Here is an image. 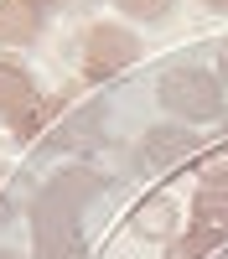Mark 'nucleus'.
<instances>
[{
  "label": "nucleus",
  "instance_id": "nucleus-14",
  "mask_svg": "<svg viewBox=\"0 0 228 259\" xmlns=\"http://www.w3.org/2000/svg\"><path fill=\"white\" fill-rule=\"evenodd\" d=\"M0 259H21V254H16V249H0Z\"/></svg>",
  "mask_w": 228,
  "mask_h": 259
},
{
  "label": "nucleus",
  "instance_id": "nucleus-10",
  "mask_svg": "<svg viewBox=\"0 0 228 259\" xmlns=\"http://www.w3.org/2000/svg\"><path fill=\"white\" fill-rule=\"evenodd\" d=\"M187 212H192V223H202V228L228 239V187H197Z\"/></svg>",
  "mask_w": 228,
  "mask_h": 259
},
{
  "label": "nucleus",
  "instance_id": "nucleus-3",
  "mask_svg": "<svg viewBox=\"0 0 228 259\" xmlns=\"http://www.w3.org/2000/svg\"><path fill=\"white\" fill-rule=\"evenodd\" d=\"M57 119V104L36 89L31 68H21L16 57H0V124H11L21 140H41Z\"/></svg>",
  "mask_w": 228,
  "mask_h": 259
},
{
  "label": "nucleus",
  "instance_id": "nucleus-16",
  "mask_svg": "<svg viewBox=\"0 0 228 259\" xmlns=\"http://www.w3.org/2000/svg\"><path fill=\"white\" fill-rule=\"evenodd\" d=\"M207 6H218V11H228V0H207Z\"/></svg>",
  "mask_w": 228,
  "mask_h": 259
},
{
  "label": "nucleus",
  "instance_id": "nucleus-4",
  "mask_svg": "<svg viewBox=\"0 0 228 259\" xmlns=\"http://www.w3.org/2000/svg\"><path fill=\"white\" fill-rule=\"evenodd\" d=\"M78 57H83V78L104 83V78L124 73L140 57V36L124 26V21H94V26H83V36H78Z\"/></svg>",
  "mask_w": 228,
  "mask_h": 259
},
{
  "label": "nucleus",
  "instance_id": "nucleus-6",
  "mask_svg": "<svg viewBox=\"0 0 228 259\" xmlns=\"http://www.w3.org/2000/svg\"><path fill=\"white\" fill-rule=\"evenodd\" d=\"M104 135V109L99 104H78V94L68 99V109L57 114V124L47 130V150H83V145H99Z\"/></svg>",
  "mask_w": 228,
  "mask_h": 259
},
{
  "label": "nucleus",
  "instance_id": "nucleus-13",
  "mask_svg": "<svg viewBox=\"0 0 228 259\" xmlns=\"http://www.w3.org/2000/svg\"><path fill=\"white\" fill-rule=\"evenodd\" d=\"M218 78H223V89H228V36H223V47H218Z\"/></svg>",
  "mask_w": 228,
  "mask_h": 259
},
{
  "label": "nucleus",
  "instance_id": "nucleus-7",
  "mask_svg": "<svg viewBox=\"0 0 228 259\" xmlns=\"http://www.w3.org/2000/svg\"><path fill=\"white\" fill-rule=\"evenodd\" d=\"M47 31V11L36 0H0V47H31Z\"/></svg>",
  "mask_w": 228,
  "mask_h": 259
},
{
  "label": "nucleus",
  "instance_id": "nucleus-11",
  "mask_svg": "<svg viewBox=\"0 0 228 259\" xmlns=\"http://www.w3.org/2000/svg\"><path fill=\"white\" fill-rule=\"evenodd\" d=\"M192 166H197V182L202 187H228V135L223 140H207Z\"/></svg>",
  "mask_w": 228,
  "mask_h": 259
},
{
  "label": "nucleus",
  "instance_id": "nucleus-5",
  "mask_svg": "<svg viewBox=\"0 0 228 259\" xmlns=\"http://www.w3.org/2000/svg\"><path fill=\"white\" fill-rule=\"evenodd\" d=\"M202 145H207V140L192 135V124L166 119V124H151V130H145V140H140V166H145V171H156V177H166V171L192 166Z\"/></svg>",
  "mask_w": 228,
  "mask_h": 259
},
{
  "label": "nucleus",
  "instance_id": "nucleus-12",
  "mask_svg": "<svg viewBox=\"0 0 228 259\" xmlns=\"http://www.w3.org/2000/svg\"><path fill=\"white\" fill-rule=\"evenodd\" d=\"M109 6L124 11V16H140V21H161L171 11V0H109Z\"/></svg>",
  "mask_w": 228,
  "mask_h": 259
},
{
  "label": "nucleus",
  "instance_id": "nucleus-17",
  "mask_svg": "<svg viewBox=\"0 0 228 259\" xmlns=\"http://www.w3.org/2000/svg\"><path fill=\"white\" fill-rule=\"evenodd\" d=\"M218 259H228V254H218Z\"/></svg>",
  "mask_w": 228,
  "mask_h": 259
},
{
  "label": "nucleus",
  "instance_id": "nucleus-1",
  "mask_svg": "<svg viewBox=\"0 0 228 259\" xmlns=\"http://www.w3.org/2000/svg\"><path fill=\"white\" fill-rule=\"evenodd\" d=\"M104 192V177L94 166H62L52 171V182L31 197L26 218H31V249L36 259H88L83 249V207Z\"/></svg>",
  "mask_w": 228,
  "mask_h": 259
},
{
  "label": "nucleus",
  "instance_id": "nucleus-2",
  "mask_svg": "<svg viewBox=\"0 0 228 259\" xmlns=\"http://www.w3.org/2000/svg\"><path fill=\"white\" fill-rule=\"evenodd\" d=\"M156 99H161V109L176 124H213L228 109L223 104L228 99L223 78L213 68H202V62H176V68H166L156 78Z\"/></svg>",
  "mask_w": 228,
  "mask_h": 259
},
{
  "label": "nucleus",
  "instance_id": "nucleus-8",
  "mask_svg": "<svg viewBox=\"0 0 228 259\" xmlns=\"http://www.w3.org/2000/svg\"><path fill=\"white\" fill-rule=\"evenodd\" d=\"M176 218H181V212H176V197H171V192H151V197H140L135 202V233H140V239H151V244H171L176 239Z\"/></svg>",
  "mask_w": 228,
  "mask_h": 259
},
{
  "label": "nucleus",
  "instance_id": "nucleus-9",
  "mask_svg": "<svg viewBox=\"0 0 228 259\" xmlns=\"http://www.w3.org/2000/svg\"><path fill=\"white\" fill-rule=\"evenodd\" d=\"M223 233H213V228H202V223H187L171 244H166V259H218L223 254Z\"/></svg>",
  "mask_w": 228,
  "mask_h": 259
},
{
  "label": "nucleus",
  "instance_id": "nucleus-15",
  "mask_svg": "<svg viewBox=\"0 0 228 259\" xmlns=\"http://www.w3.org/2000/svg\"><path fill=\"white\" fill-rule=\"evenodd\" d=\"M36 6H41V11H52V6H57V0H36Z\"/></svg>",
  "mask_w": 228,
  "mask_h": 259
}]
</instances>
